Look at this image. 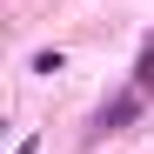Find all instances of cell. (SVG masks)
I'll return each mask as SVG.
<instances>
[{"label": "cell", "mask_w": 154, "mask_h": 154, "mask_svg": "<svg viewBox=\"0 0 154 154\" xmlns=\"http://www.w3.org/2000/svg\"><path fill=\"white\" fill-rule=\"evenodd\" d=\"M134 114H141V94H121L114 107H100V121H94V127H107V134H114V127H127Z\"/></svg>", "instance_id": "1"}, {"label": "cell", "mask_w": 154, "mask_h": 154, "mask_svg": "<svg viewBox=\"0 0 154 154\" xmlns=\"http://www.w3.org/2000/svg\"><path fill=\"white\" fill-rule=\"evenodd\" d=\"M14 154H40V141H20V147H14Z\"/></svg>", "instance_id": "3"}, {"label": "cell", "mask_w": 154, "mask_h": 154, "mask_svg": "<svg viewBox=\"0 0 154 154\" xmlns=\"http://www.w3.org/2000/svg\"><path fill=\"white\" fill-rule=\"evenodd\" d=\"M147 87H154V40L141 47V67H134V94H147Z\"/></svg>", "instance_id": "2"}]
</instances>
